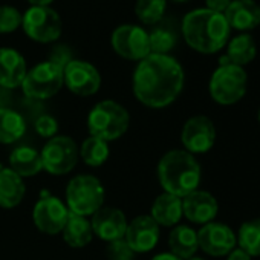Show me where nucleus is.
I'll list each match as a JSON object with an SVG mask.
<instances>
[{"label": "nucleus", "mask_w": 260, "mask_h": 260, "mask_svg": "<svg viewBox=\"0 0 260 260\" xmlns=\"http://www.w3.org/2000/svg\"><path fill=\"white\" fill-rule=\"evenodd\" d=\"M185 83L182 64L170 54H149L132 77L135 98L150 109H164L181 95Z\"/></svg>", "instance_id": "obj_1"}, {"label": "nucleus", "mask_w": 260, "mask_h": 260, "mask_svg": "<svg viewBox=\"0 0 260 260\" xmlns=\"http://www.w3.org/2000/svg\"><path fill=\"white\" fill-rule=\"evenodd\" d=\"M181 32L193 51L199 54H216L226 46L231 29L223 14L198 8L184 16Z\"/></svg>", "instance_id": "obj_2"}, {"label": "nucleus", "mask_w": 260, "mask_h": 260, "mask_svg": "<svg viewBox=\"0 0 260 260\" xmlns=\"http://www.w3.org/2000/svg\"><path fill=\"white\" fill-rule=\"evenodd\" d=\"M158 181L166 193L184 198L199 188L202 169L196 156L184 149L167 152L158 162Z\"/></svg>", "instance_id": "obj_3"}, {"label": "nucleus", "mask_w": 260, "mask_h": 260, "mask_svg": "<svg viewBox=\"0 0 260 260\" xmlns=\"http://www.w3.org/2000/svg\"><path fill=\"white\" fill-rule=\"evenodd\" d=\"M128 125L130 115L127 109L113 100L96 103L87 115V130L90 137L100 138L106 143L124 137Z\"/></svg>", "instance_id": "obj_4"}, {"label": "nucleus", "mask_w": 260, "mask_h": 260, "mask_svg": "<svg viewBox=\"0 0 260 260\" xmlns=\"http://www.w3.org/2000/svg\"><path fill=\"white\" fill-rule=\"evenodd\" d=\"M106 190L93 175H77L66 187V207L69 213L83 217L92 216L104 205Z\"/></svg>", "instance_id": "obj_5"}, {"label": "nucleus", "mask_w": 260, "mask_h": 260, "mask_svg": "<svg viewBox=\"0 0 260 260\" xmlns=\"http://www.w3.org/2000/svg\"><path fill=\"white\" fill-rule=\"evenodd\" d=\"M248 89V75L243 68L236 64L217 66L210 77L208 92L214 103L233 106L239 103Z\"/></svg>", "instance_id": "obj_6"}, {"label": "nucleus", "mask_w": 260, "mask_h": 260, "mask_svg": "<svg viewBox=\"0 0 260 260\" xmlns=\"http://www.w3.org/2000/svg\"><path fill=\"white\" fill-rule=\"evenodd\" d=\"M20 87L28 98H52L63 87V68L51 60L42 61L34 68L28 69Z\"/></svg>", "instance_id": "obj_7"}, {"label": "nucleus", "mask_w": 260, "mask_h": 260, "mask_svg": "<svg viewBox=\"0 0 260 260\" xmlns=\"http://www.w3.org/2000/svg\"><path fill=\"white\" fill-rule=\"evenodd\" d=\"M22 28L31 40L52 43L60 39L63 22L60 14L51 7H29L22 14Z\"/></svg>", "instance_id": "obj_8"}, {"label": "nucleus", "mask_w": 260, "mask_h": 260, "mask_svg": "<svg viewBox=\"0 0 260 260\" xmlns=\"http://www.w3.org/2000/svg\"><path fill=\"white\" fill-rule=\"evenodd\" d=\"M43 170L52 176L71 173L78 162V146L68 135H57L45 144L40 152Z\"/></svg>", "instance_id": "obj_9"}, {"label": "nucleus", "mask_w": 260, "mask_h": 260, "mask_svg": "<svg viewBox=\"0 0 260 260\" xmlns=\"http://www.w3.org/2000/svg\"><path fill=\"white\" fill-rule=\"evenodd\" d=\"M110 45L119 57L130 61H141L152 54L149 32L140 25L125 23L115 28L110 37Z\"/></svg>", "instance_id": "obj_10"}, {"label": "nucleus", "mask_w": 260, "mask_h": 260, "mask_svg": "<svg viewBox=\"0 0 260 260\" xmlns=\"http://www.w3.org/2000/svg\"><path fill=\"white\" fill-rule=\"evenodd\" d=\"M216 125L205 115L188 118L181 130V143L184 150L191 155H202L213 149L216 143Z\"/></svg>", "instance_id": "obj_11"}, {"label": "nucleus", "mask_w": 260, "mask_h": 260, "mask_svg": "<svg viewBox=\"0 0 260 260\" xmlns=\"http://www.w3.org/2000/svg\"><path fill=\"white\" fill-rule=\"evenodd\" d=\"M63 84L78 96H92L101 87V74L84 60H71L63 69Z\"/></svg>", "instance_id": "obj_12"}, {"label": "nucleus", "mask_w": 260, "mask_h": 260, "mask_svg": "<svg viewBox=\"0 0 260 260\" xmlns=\"http://www.w3.org/2000/svg\"><path fill=\"white\" fill-rule=\"evenodd\" d=\"M69 214L71 213L61 199L48 194L36 202L32 210V222L39 231L55 236L63 231Z\"/></svg>", "instance_id": "obj_13"}, {"label": "nucleus", "mask_w": 260, "mask_h": 260, "mask_svg": "<svg viewBox=\"0 0 260 260\" xmlns=\"http://www.w3.org/2000/svg\"><path fill=\"white\" fill-rule=\"evenodd\" d=\"M199 249L211 257H223L237 246V237L233 228L222 222H210L198 231Z\"/></svg>", "instance_id": "obj_14"}, {"label": "nucleus", "mask_w": 260, "mask_h": 260, "mask_svg": "<svg viewBox=\"0 0 260 260\" xmlns=\"http://www.w3.org/2000/svg\"><path fill=\"white\" fill-rule=\"evenodd\" d=\"M159 225L152 219L150 214L137 216L127 223L124 240L134 249L135 254H144L152 251L159 242Z\"/></svg>", "instance_id": "obj_15"}, {"label": "nucleus", "mask_w": 260, "mask_h": 260, "mask_svg": "<svg viewBox=\"0 0 260 260\" xmlns=\"http://www.w3.org/2000/svg\"><path fill=\"white\" fill-rule=\"evenodd\" d=\"M127 217L116 207H101L90 216V225L93 236L100 237L104 242H113L124 239L127 230Z\"/></svg>", "instance_id": "obj_16"}, {"label": "nucleus", "mask_w": 260, "mask_h": 260, "mask_svg": "<svg viewBox=\"0 0 260 260\" xmlns=\"http://www.w3.org/2000/svg\"><path fill=\"white\" fill-rule=\"evenodd\" d=\"M219 213L217 199L205 190H194L182 198V214L196 225H205L216 219Z\"/></svg>", "instance_id": "obj_17"}, {"label": "nucleus", "mask_w": 260, "mask_h": 260, "mask_svg": "<svg viewBox=\"0 0 260 260\" xmlns=\"http://www.w3.org/2000/svg\"><path fill=\"white\" fill-rule=\"evenodd\" d=\"M223 17L230 29L240 32L252 31L260 25V5L255 0H233Z\"/></svg>", "instance_id": "obj_18"}, {"label": "nucleus", "mask_w": 260, "mask_h": 260, "mask_svg": "<svg viewBox=\"0 0 260 260\" xmlns=\"http://www.w3.org/2000/svg\"><path fill=\"white\" fill-rule=\"evenodd\" d=\"M25 57L14 48H0V87L17 89L26 77Z\"/></svg>", "instance_id": "obj_19"}, {"label": "nucleus", "mask_w": 260, "mask_h": 260, "mask_svg": "<svg viewBox=\"0 0 260 260\" xmlns=\"http://www.w3.org/2000/svg\"><path fill=\"white\" fill-rule=\"evenodd\" d=\"M152 219L159 226H176L179 225L182 214V198L170 193H161L152 204Z\"/></svg>", "instance_id": "obj_20"}, {"label": "nucleus", "mask_w": 260, "mask_h": 260, "mask_svg": "<svg viewBox=\"0 0 260 260\" xmlns=\"http://www.w3.org/2000/svg\"><path fill=\"white\" fill-rule=\"evenodd\" d=\"M10 169L22 179L37 176L43 172L40 153L28 146H20L10 153Z\"/></svg>", "instance_id": "obj_21"}, {"label": "nucleus", "mask_w": 260, "mask_h": 260, "mask_svg": "<svg viewBox=\"0 0 260 260\" xmlns=\"http://www.w3.org/2000/svg\"><path fill=\"white\" fill-rule=\"evenodd\" d=\"M26 193L25 181L14 173L10 167L0 169V207L14 208L17 207Z\"/></svg>", "instance_id": "obj_22"}, {"label": "nucleus", "mask_w": 260, "mask_h": 260, "mask_svg": "<svg viewBox=\"0 0 260 260\" xmlns=\"http://www.w3.org/2000/svg\"><path fill=\"white\" fill-rule=\"evenodd\" d=\"M169 246L170 252L179 257L181 260H187L196 255L199 249L198 243V231H194L188 225H176L169 234Z\"/></svg>", "instance_id": "obj_23"}, {"label": "nucleus", "mask_w": 260, "mask_h": 260, "mask_svg": "<svg viewBox=\"0 0 260 260\" xmlns=\"http://www.w3.org/2000/svg\"><path fill=\"white\" fill-rule=\"evenodd\" d=\"M225 55L231 64L243 68V66L249 64L257 55L255 40L248 32H240L226 43V54Z\"/></svg>", "instance_id": "obj_24"}, {"label": "nucleus", "mask_w": 260, "mask_h": 260, "mask_svg": "<svg viewBox=\"0 0 260 260\" xmlns=\"http://www.w3.org/2000/svg\"><path fill=\"white\" fill-rule=\"evenodd\" d=\"M63 240L71 248H84L93 239L90 220L78 214H69L68 222L63 228Z\"/></svg>", "instance_id": "obj_25"}, {"label": "nucleus", "mask_w": 260, "mask_h": 260, "mask_svg": "<svg viewBox=\"0 0 260 260\" xmlns=\"http://www.w3.org/2000/svg\"><path fill=\"white\" fill-rule=\"evenodd\" d=\"M26 132L25 118L14 109L0 107V144H14Z\"/></svg>", "instance_id": "obj_26"}, {"label": "nucleus", "mask_w": 260, "mask_h": 260, "mask_svg": "<svg viewBox=\"0 0 260 260\" xmlns=\"http://www.w3.org/2000/svg\"><path fill=\"white\" fill-rule=\"evenodd\" d=\"M237 246L246 251L251 257L260 255V217L249 219L239 226L236 233Z\"/></svg>", "instance_id": "obj_27"}, {"label": "nucleus", "mask_w": 260, "mask_h": 260, "mask_svg": "<svg viewBox=\"0 0 260 260\" xmlns=\"http://www.w3.org/2000/svg\"><path fill=\"white\" fill-rule=\"evenodd\" d=\"M78 155L86 166L100 167L110 156L109 143H106L100 138H95V137H89L87 140L83 141L81 147H78Z\"/></svg>", "instance_id": "obj_28"}, {"label": "nucleus", "mask_w": 260, "mask_h": 260, "mask_svg": "<svg viewBox=\"0 0 260 260\" xmlns=\"http://www.w3.org/2000/svg\"><path fill=\"white\" fill-rule=\"evenodd\" d=\"M167 0H137L135 14L144 25L158 23L166 13Z\"/></svg>", "instance_id": "obj_29"}, {"label": "nucleus", "mask_w": 260, "mask_h": 260, "mask_svg": "<svg viewBox=\"0 0 260 260\" xmlns=\"http://www.w3.org/2000/svg\"><path fill=\"white\" fill-rule=\"evenodd\" d=\"M149 42H150V52L152 54L167 55L176 45V36L170 29L156 28L152 32H149Z\"/></svg>", "instance_id": "obj_30"}, {"label": "nucleus", "mask_w": 260, "mask_h": 260, "mask_svg": "<svg viewBox=\"0 0 260 260\" xmlns=\"http://www.w3.org/2000/svg\"><path fill=\"white\" fill-rule=\"evenodd\" d=\"M22 26V13L13 5H0V34H11Z\"/></svg>", "instance_id": "obj_31"}, {"label": "nucleus", "mask_w": 260, "mask_h": 260, "mask_svg": "<svg viewBox=\"0 0 260 260\" xmlns=\"http://www.w3.org/2000/svg\"><path fill=\"white\" fill-rule=\"evenodd\" d=\"M106 255L109 260H135L134 249L127 245L124 239L109 242L106 246Z\"/></svg>", "instance_id": "obj_32"}, {"label": "nucleus", "mask_w": 260, "mask_h": 260, "mask_svg": "<svg viewBox=\"0 0 260 260\" xmlns=\"http://www.w3.org/2000/svg\"><path fill=\"white\" fill-rule=\"evenodd\" d=\"M36 132L46 140H51L54 137H57L58 134V122L54 116L51 115H42L36 119Z\"/></svg>", "instance_id": "obj_33"}, {"label": "nucleus", "mask_w": 260, "mask_h": 260, "mask_svg": "<svg viewBox=\"0 0 260 260\" xmlns=\"http://www.w3.org/2000/svg\"><path fill=\"white\" fill-rule=\"evenodd\" d=\"M231 2H233V0H205V8L210 10V11L223 14Z\"/></svg>", "instance_id": "obj_34"}, {"label": "nucleus", "mask_w": 260, "mask_h": 260, "mask_svg": "<svg viewBox=\"0 0 260 260\" xmlns=\"http://www.w3.org/2000/svg\"><path fill=\"white\" fill-rule=\"evenodd\" d=\"M226 260H252V257L246 251H243L242 248L236 246L234 249H231L226 254Z\"/></svg>", "instance_id": "obj_35"}, {"label": "nucleus", "mask_w": 260, "mask_h": 260, "mask_svg": "<svg viewBox=\"0 0 260 260\" xmlns=\"http://www.w3.org/2000/svg\"><path fill=\"white\" fill-rule=\"evenodd\" d=\"M152 260H181V258L172 252H161V254H156Z\"/></svg>", "instance_id": "obj_36"}, {"label": "nucleus", "mask_w": 260, "mask_h": 260, "mask_svg": "<svg viewBox=\"0 0 260 260\" xmlns=\"http://www.w3.org/2000/svg\"><path fill=\"white\" fill-rule=\"evenodd\" d=\"M31 7H51L54 0H28Z\"/></svg>", "instance_id": "obj_37"}, {"label": "nucleus", "mask_w": 260, "mask_h": 260, "mask_svg": "<svg viewBox=\"0 0 260 260\" xmlns=\"http://www.w3.org/2000/svg\"><path fill=\"white\" fill-rule=\"evenodd\" d=\"M187 260H205V258H202V257H198V255H193V257H190V258H187Z\"/></svg>", "instance_id": "obj_38"}, {"label": "nucleus", "mask_w": 260, "mask_h": 260, "mask_svg": "<svg viewBox=\"0 0 260 260\" xmlns=\"http://www.w3.org/2000/svg\"><path fill=\"white\" fill-rule=\"evenodd\" d=\"M173 2H178V4H184V2H188V0H173Z\"/></svg>", "instance_id": "obj_39"}, {"label": "nucleus", "mask_w": 260, "mask_h": 260, "mask_svg": "<svg viewBox=\"0 0 260 260\" xmlns=\"http://www.w3.org/2000/svg\"><path fill=\"white\" fill-rule=\"evenodd\" d=\"M257 121H258V125H260V109H258V113H257Z\"/></svg>", "instance_id": "obj_40"}]
</instances>
